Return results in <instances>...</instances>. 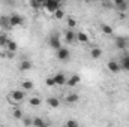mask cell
Wrapping results in <instances>:
<instances>
[{
  "instance_id": "13",
  "label": "cell",
  "mask_w": 129,
  "mask_h": 127,
  "mask_svg": "<svg viewBox=\"0 0 129 127\" xmlns=\"http://www.w3.org/2000/svg\"><path fill=\"white\" fill-rule=\"evenodd\" d=\"M80 100V96L77 94V93H71V94H68L64 97V102L68 103V105H74V103H77Z\"/></svg>"
},
{
  "instance_id": "25",
  "label": "cell",
  "mask_w": 129,
  "mask_h": 127,
  "mask_svg": "<svg viewBox=\"0 0 129 127\" xmlns=\"http://www.w3.org/2000/svg\"><path fill=\"white\" fill-rule=\"evenodd\" d=\"M66 23H68V29H77V20L74 17H68Z\"/></svg>"
},
{
  "instance_id": "20",
  "label": "cell",
  "mask_w": 129,
  "mask_h": 127,
  "mask_svg": "<svg viewBox=\"0 0 129 127\" xmlns=\"http://www.w3.org/2000/svg\"><path fill=\"white\" fill-rule=\"evenodd\" d=\"M99 29H101V32L104 33V34H107V36H111V34H113V27L108 26V24H104V23H102V24L99 26Z\"/></svg>"
},
{
  "instance_id": "17",
  "label": "cell",
  "mask_w": 129,
  "mask_h": 127,
  "mask_svg": "<svg viewBox=\"0 0 129 127\" xmlns=\"http://www.w3.org/2000/svg\"><path fill=\"white\" fill-rule=\"evenodd\" d=\"M32 61L30 60H23L21 63H20V70L21 72H27V70H30L32 69Z\"/></svg>"
},
{
  "instance_id": "7",
  "label": "cell",
  "mask_w": 129,
  "mask_h": 127,
  "mask_svg": "<svg viewBox=\"0 0 129 127\" xmlns=\"http://www.w3.org/2000/svg\"><path fill=\"white\" fill-rule=\"evenodd\" d=\"M77 40V32L74 30V29H68L66 32H64V42L66 43H72V42H75Z\"/></svg>"
},
{
  "instance_id": "27",
  "label": "cell",
  "mask_w": 129,
  "mask_h": 127,
  "mask_svg": "<svg viewBox=\"0 0 129 127\" xmlns=\"http://www.w3.org/2000/svg\"><path fill=\"white\" fill-rule=\"evenodd\" d=\"M53 17L56 18V20H63L64 18V12H63V9L60 8V9H57L54 14H53Z\"/></svg>"
},
{
  "instance_id": "12",
  "label": "cell",
  "mask_w": 129,
  "mask_h": 127,
  "mask_svg": "<svg viewBox=\"0 0 129 127\" xmlns=\"http://www.w3.org/2000/svg\"><path fill=\"white\" fill-rule=\"evenodd\" d=\"M80 81H81V76H80V75H72L71 78H68L66 85H68V87H75V85L80 84Z\"/></svg>"
},
{
  "instance_id": "4",
  "label": "cell",
  "mask_w": 129,
  "mask_h": 127,
  "mask_svg": "<svg viewBox=\"0 0 129 127\" xmlns=\"http://www.w3.org/2000/svg\"><path fill=\"white\" fill-rule=\"evenodd\" d=\"M9 24H11V27H20L24 24V17L20 14H14L9 17Z\"/></svg>"
},
{
  "instance_id": "24",
  "label": "cell",
  "mask_w": 129,
  "mask_h": 127,
  "mask_svg": "<svg viewBox=\"0 0 129 127\" xmlns=\"http://www.w3.org/2000/svg\"><path fill=\"white\" fill-rule=\"evenodd\" d=\"M8 40H9V36L6 34V32H2V33H0V46H2V48H5V46H6V43H8Z\"/></svg>"
},
{
  "instance_id": "1",
  "label": "cell",
  "mask_w": 129,
  "mask_h": 127,
  "mask_svg": "<svg viewBox=\"0 0 129 127\" xmlns=\"http://www.w3.org/2000/svg\"><path fill=\"white\" fill-rule=\"evenodd\" d=\"M24 99H26V93H24V90H12L11 94H9V100H11L12 105L21 103Z\"/></svg>"
},
{
  "instance_id": "9",
  "label": "cell",
  "mask_w": 129,
  "mask_h": 127,
  "mask_svg": "<svg viewBox=\"0 0 129 127\" xmlns=\"http://www.w3.org/2000/svg\"><path fill=\"white\" fill-rule=\"evenodd\" d=\"M113 3H114V8L120 12H125L128 9V2L126 0H113Z\"/></svg>"
},
{
  "instance_id": "14",
  "label": "cell",
  "mask_w": 129,
  "mask_h": 127,
  "mask_svg": "<svg viewBox=\"0 0 129 127\" xmlns=\"http://www.w3.org/2000/svg\"><path fill=\"white\" fill-rule=\"evenodd\" d=\"M120 67H122V70H126V72H129V54H123V55H122V60H120Z\"/></svg>"
},
{
  "instance_id": "2",
  "label": "cell",
  "mask_w": 129,
  "mask_h": 127,
  "mask_svg": "<svg viewBox=\"0 0 129 127\" xmlns=\"http://www.w3.org/2000/svg\"><path fill=\"white\" fill-rule=\"evenodd\" d=\"M62 8V3H59L57 0H45V5H44V9L48 12V14H54L57 9Z\"/></svg>"
},
{
  "instance_id": "19",
  "label": "cell",
  "mask_w": 129,
  "mask_h": 127,
  "mask_svg": "<svg viewBox=\"0 0 129 127\" xmlns=\"http://www.w3.org/2000/svg\"><path fill=\"white\" fill-rule=\"evenodd\" d=\"M47 103H48L50 108H59L60 106V100L57 97H48L47 99Z\"/></svg>"
},
{
  "instance_id": "5",
  "label": "cell",
  "mask_w": 129,
  "mask_h": 127,
  "mask_svg": "<svg viewBox=\"0 0 129 127\" xmlns=\"http://www.w3.org/2000/svg\"><path fill=\"white\" fill-rule=\"evenodd\" d=\"M50 46L53 49H59L62 46V40H60V34L57 32H54L51 36H50Z\"/></svg>"
},
{
  "instance_id": "29",
  "label": "cell",
  "mask_w": 129,
  "mask_h": 127,
  "mask_svg": "<svg viewBox=\"0 0 129 127\" xmlns=\"http://www.w3.org/2000/svg\"><path fill=\"white\" fill-rule=\"evenodd\" d=\"M12 117H14V118H17V120L23 118V111H21V109H17V108H15V109L12 111Z\"/></svg>"
},
{
  "instance_id": "28",
  "label": "cell",
  "mask_w": 129,
  "mask_h": 127,
  "mask_svg": "<svg viewBox=\"0 0 129 127\" xmlns=\"http://www.w3.org/2000/svg\"><path fill=\"white\" fill-rule=\"evenodd\" d=\"M45 85L47 87H56V81H54V76H48L45 79Z\"/></svg>"
},
{
  "instance_id": "26",
  "label": "cell",
  "mask_w": 129,
  "mask_h": 127,
  "mask_svg": "<svg viewBox=\"0 0 129 127\" xmlns=\"http://www.w3.org/2000/svg\"><path fill=\"white\" fill-rule=\"evenodd\" d=\"M33 126L35 127H45L47 123H45L42 118H33Z\"/></svg>"
},
{
  "instance_id": "31",
  "label": "cell",
  "mask_w": 129,
  "mask_h": 127,
  "mask_svg": "<svg viewBox=\"0 0 129 127\" xmlns=\"http://www.w3.org/2000/svg\"><path fill=\"white\" fill-rule=\"evenodd\" d=\"M57 2H59V3H62V5L64 3V0H57Z\"/></svg>"
},
{
  "instance_id": "15",
  "label": "cell",
  "mask_w": 129,
  "mask_h": 127,
  "mask_svg": "<svg viewBox=\"0 0 129 127\" xmlns=\"http://www.w3.org/2000/svg\"><path fill=\"white\" fill-rule=\"evenodd\" d=\"M44 5H45V0H30V8L35 11L44 9Z\"/></svg>"
},
{
  "instance_id": "18",
  "label": "cell",
  "mask_w": 129,
  "mask_h": 127,
  "mask_svg": "<svg viewBox=\"0 0 129 127\" xmlns=\"http://www.w3.org/2000/svg\"><path fill=\"white\" fill-rule=\"evenodd\" d=\"M77 42H80V43H87V42H89V36L84 32H77Z\"/></svg>"
},
{
  "instance_id": "16",
  "label": "cell",
  "mask_w": 129,
  "mask_h": 127,
  "mask_svg": "<svg viewBox=\"0 0 129 127\" xmlns=\"http://www.w3.org/2000/svg\"><path fill=\"white\" fill-rule=\"evenodd\" d=\"M0 27H2L3 30H6V29L11 27V24H9V17H8V15H0Z\"/></svg>"
},
{
  "instance_id": "6",
  "label": "cell",
  "mask_w": 129,
  "mask_h": 127,
  "mask_svg": "<svg viewBox=\"0 0 129 127\" xmlns=\"http://www.w3.org/2000/svg\"><path fill=\"white\" fill-rule=\"evenodd\" d=\"M114 43H116V46L119 48V49H126L128 48V39L125 37V36H117L116 39H114Z\"/></svg>"
},
{
  "instance_id": "21",
  "label": "cell",
  "mask_w": 129,
  "mask_h": 127,
  "mask_svg": "<svg viewBox=\"0 0 129 127\" xmlns=\"http://www.w3.org/2000/svg\"><path fill=\"white\" fill-rule=\"evenodd\" d=\"M101 55H102V49H101V48H92V49H90V57H92L93 60L101 58Z\"/></svg>"
},
{
  "instance_id": "30",
  "label": "cell",
  "mask_w": 129,
  "mask_h": 127,
  "mask_svg": "<svg viewBox=\"0 0 129 127\" xmlns=\"http://www.w3.org/2000/svg\"><path fill=\"white\" fill-rule=\"evenodd\" d=\"M64 126L66 127H78V121H75V120H69V121L64 123Z\"/></svg>"
},
{
  "instance_id": "3",
  "label": "cell",
  "mask_w": 129,
  "mask_h": 127,
  "mask_svg": "<svg viewBox=\"0 0 129 127\" xmlns=\"http://www.w3.org/2000/svg\"><path fill=\"white\" fill-rule=\"evenodd\" d=\"M56 57H57V60H60V61H68L69 57H71V51H69V48H66V46L62 45L59 49H56Z\"/></svg>"
},
{
  "instance_id": "10",
  "label": "cell",
  "mask_w": 129,
  "mask_h": 127,
  "mask_svg": "<svg viewBox=\"0 0 129 127\" xmlns=\"http://www.w3.org/2000/svg\"><path fill=\"white\" fill-rule=\"evenodd\" d=\"M54 81H56V85H66V82H68V78H66V75L64 73H56L54 75Z\"/></svg>"
},
{
  "instance_id": "22",
  "label": "cell",
  "mask_w": 129,
  "mask_h": 127,
  "mask_svg": "<svg viewBox=\"0 0 129 127\" xmlns=\"http://www.w3.org/2000/svg\"><path fill=\"white\" fill-rule=\"evenodd\" d=\"M33 82L32 81H29V79H24L23 82H21V88L24 90V91H30V90H33Z\"/></svg>"
},
{
  "instance_id": "32",
  "label": "cell",
  "mask_w": 129,
  "mask_h": 127,
  "mask_svg": "<svg viewBox=\"0 0 129 127\" xmlns=\"http://www.w3.org/2000/svg\"><path fill=\"white\" fill-rule=\"evenodd\" d=\"M89 2H101V0H89Z\"/></svg>"
},
{
  "instance_id": "11",
  "label": "cell",
  "mask_w": 129,
  "mask_h": 127,
  "mask_svg": "<svg viewBox=\"0 0 129 127\" xmlns=\"http://www.w3.org/2000/svg\"><path fill=\"white\" fill-rule=\"evenodd\" d=\"M5 49H6V51H9V52H17V51H18V43H17L15 40L9 39V40H8V43H6V46H5Z\"/></svg>"
},
{
  "instance_id": "8",
  "label": "cell",
  "mask_w": 129,
  "mask_h": 127,
  "mask_svg": "<svg viewBox=\"0 0 129 127\" xmlns=\"http://www.w3.org/2000/svg\"><path fill=\"white\" fill-rule=\"evenodd\" d=\"M107 67H108V70L113 72V73H119V72L122 70L120 63H117V61H114V60H110V61L107 63Z\"/></svg>"
},
{
  "instance_id": "23",
  "label": "cell",
  "mask_w": 129,
  "mask_h": 127,
  "mask_svg": "<svg viewBox=\"0 0 129 127\" xmlns=\"http://www.w3.org/2000/svg\"><path fill=\"white\" fill-rule=\"evenodd\" d=\"M41 103H42L41 97H30V99H29V105H30V106H33V108L41 106Z\"/></svg>"
}]
</instances>
